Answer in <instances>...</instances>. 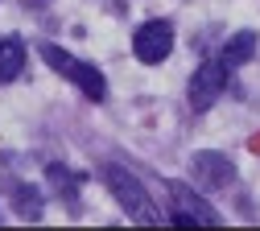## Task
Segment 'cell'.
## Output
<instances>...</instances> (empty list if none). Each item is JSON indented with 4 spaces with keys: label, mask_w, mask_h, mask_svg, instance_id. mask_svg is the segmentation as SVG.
Wrapping results in <instances>:
<instances>
[{
    "label": "cell",
    "mask_w": 260,
    "mask_h": 231,
    "mask_svg": "<svg viewBox=\"0 0 260 231\" xmlns=\"http://www.w3.org/2000/svg\"><path fill=\"white\" fill-rule=\"evenodd\" d=\"M38 54H42V62L50 66V71H58L67 83H75V87H79L87 99H95V104H100V99L108 95V83H104V75L95 71L91 62H83V58L67 54V50H62V46H54V42H42V46H38Z\"/></svg>",
    "instance_id": "1"
},
{
    "label": "cell",
    "mask_w": 260,
    "mask_h": 231,
    "mask_svg": "<svg viewBox=\"0 0 260 231\" xmlns=\"http://www.w3.org/2000/svg\"><path fill=\"white\" fill-rule=\"evenodd\" d=\"M104 182H108L112 198L128 211V219H133V223H145V227L161 223V211L153 207V198L145 194V186L128 174V170H120V165H104Z\"/></svg>",
    "instance_id": "2"
},
{
    "label": "cell",
    "mask_w": 260,
    "mask_h": 231,
    "mask_svg": "<svg viewBox=\"0 0 260 231\" xmlns=\"http://www.w3.org/2000/svg\"><path fill=\"white\" fill-rule=\"evenodd\" d=\"M166 190H170L174 223H178V227H194V223H203V227H219V223H223V215H219V211H215V207H211L194 186H186V182H170Z\"/></svg>",
    "instance_id": "3"
},
{
    "label": "cell",
    "mask_w": 260,
    "mask_h": 231,
    "mask_svg": "<svg viewBox=\"0 0 260 231\" xmlns=\"http://www.w3.org/2000/svg\"><path fill=\"white\" fill-rule=\"evenodd\" d=\"M227 71H232V66L223 58H211V62H203L199 71H194V79H190V108L194 112H211L215 108V99L227 87Z\"/></svg>",
    "instance_id": "4"
},
{
    "label": "cell",
    "mask_w": 260,
    "mask_h": 231,
    "mask_svg": "<svg viewBox=\"0 0 260 231\" xmlns=\"http://www.w3.org/2000/svg\"><path fill=\"white\" fill-rule=\"evenodd\" d=\"M133 50H137V58L145 66H161L174 54V25L170 21H145L133 33Z\"/></svg>",
    "instance_id": "5"
},
{
    "label": "cell",
    "mask_w": 260,
    "mask_h": 231,
    "mask_svg": "<svg viewBox=\"0 0 260 231\" xmlns=\"http://www.w3.org/2000/svg\"><path fill=\"white\" fill-rule=\"evenodd\" d=\"M190 174H194V186L199 190H227L236 182V165L215 149H203V153L190 157Z\"/></svg>",
    "instance_id": "6"
},
{
    "label": "cell",
    "mask_w": 260,
    "mask_h": 231,
    "mask_svg": "<svg viewBox=\"0 0 260 231\" xmlns=\"http://www.w3.org/2000/svg\"><path fill=\"white\" fill-rule=\"evenodd\" d=\"M21 71H25V42L0 38V83H13Z\"/></svg>",
    "instance_id": "7"
},
{
    "label": "cell",
    "mask_w": 260,
    "mask_h": 231,
    "mask_svg": "<svg viewBox=\"0 0 260 231\" xmlns=\"http://www.w3.org/2000/svg\"><path fill=\"white\" fill-rule=\"evenodd\" d=\"M252 54H256V33H252V29L232 33L227 46H223V62H227V66H244V62H252Z\"/></svg>",
    "instance_id": "8"
},
{
    "label": "cell",
    "mask_w": 260,
    "mask_h": 231,
    "mask_svg": "<svg viewBox=\"0 0 260 231\" xmlns=\"http://www.w3.org/2000/svg\"><path fill=\"white\" fill-rule=\"evenodd\" d=\"M13 203H17V215L25 223H38L42 219V194L34 186H13Z\"/></svg>",
    "instance_id": "9"
},
{
    "label": "cell",
    "mask_w": 260,
    "mask_h": 231,
    "mask_svg": "<svg viewBox=\"0 0 260 231\" xmlns=\"http://www.w3.org/2000/svg\"><path fill=\"white\" fill-rule=\"evenodd\" d=\"M46 178L58 186V194H62V190H67V194H75V186H79V178L67 170V165H46Z\"/></svg>",
    "instance_id": "10"
},
{
    "label": "cell",
    "mask_w": 260,
    "mask_h": 231,
    "mask_svg": "<svg viewBox=\"0 0 260 231\" xmlns=\"http://www.w3.org/2000/svg\"><path fill=\"white\" fill-rule=\"evenodd\" d=\"M21 5H25V9H46L50 0H21Z\"/></svg>",
    "instance_id": "11"
}]
</instances>
